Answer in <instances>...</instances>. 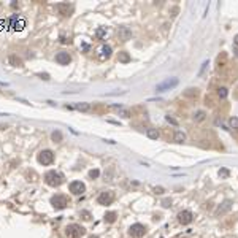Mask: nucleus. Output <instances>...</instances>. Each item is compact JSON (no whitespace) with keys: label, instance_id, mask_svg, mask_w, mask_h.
Instances as JSON below:
<instances>
[{"label":"nucleus","instance_id":"nucleus-27","mask_svg":"<svg viewBox=\"0 0 238 238\" xmlns=\"http://www.w3.org/2000/svg\"><path fill=\"white\" fill-rule=\"evenodd\" d=\"M98 175H100V171L95 168V170H90L89 171V178H92V179H95V178H98Z\"/></svg>","mask_w":238,"mask_h":238},{"label":"nucleus","instance_id":"nucleus-6","mask_svg":"<svg viewBox=\"0 0 238 238\" xmlns=\"http://www.w3.org/2000/svg\"><path fill=\"white\" fill-rule=\"evenodd\" d=\"M114 200V194L111 190H105V192H100V195L97 197V202L98 205H109Z\"/></svg>","mask_w":238,"mask_h":238},{"label":"nucleus","instance_id":"nucleus-26","mask_svg":"<svg viewBox=\"0 0 238 238\" xmlns=\"http://www.w3.org/2000/svg\"><path fill=\"white\" fill-rule=\"evenodd\" d=\"M230 127L232 129H238V117H230Z\"/></svg>","mask_w":238,"mask_h":238},{"label":"nucleus","instance_id":"nucleus-5","mask_svg":"<svg viewBox=\"0 0 238 238\" xmlns=\"http://www.w3.org/2000/svg\"><path fill=\"white\" fill-rule=\"evenodd\" d=\"M38 162L43 163V165H51V163L54 162V152L49 151V149H43L38 154Z\"/></svg>","mask_w":238,"mask_h":238},{"label":"nucleus","instance_id":"nucleus-19","mask_svg":"<svg viewBox=\"0 0 238 238\" xmlns=\"http://www.w3.org/2000/svg\"><path fill=\"white\" fill-rule=\"evenodd\" d=\"M205 111H197V113H194V121H197V122H202L203 119H205Z\"/></svg>","mask_w":238,"mask_h":238},{"label":"nucleus","instance_id":"nucleus-16","mask_svg":"<svg viewBox=\"0 0 238 238\" xmlns=\"http://www.w3.org/2000/svg\"><path fill=\"white\" fill-rule=\"evenodd\" d=\"M51 138H52V141H54V143L62 141V138H63V136H62V132H60V130H54V132L51 133Z\"/></svg>","mask_w":238,"mask_h":238},{"label":"nucleus","instance_id":"nucleus-9","mask_svg":"<svg viewBox=\"0 0 238 238\" xmlns=\"http://www.w3.org/2000/svg\"><path fill=\"white\" fill-rule=\"evenodd\" d=\"M178 221H179V224H182V225H186V224L192 222V213L187 211V209L181 211V213L178 214Z\"/></svg>","mask_w":238,"mask_h":238},{"label":"nucleus","instance_id":"nucleus-24","mask_svg":"<svg viewBox=\"0 0 238 238\" xmlns=\"http://www.w3.org/2000/svg\"><path fill=\"white\" fill-rule=\"evenodd\" d=\"M165 121H167L168 124H171V125H178V121H176L175 117H171L170 114H167V116H165Z\"/></svg>","mask_w":238,"mask_h":238},{"label":"nucleus","instance_id":"nucleus-12","mask_svg":"<svg viewBox=\"0 0 238 238\" xmlns=\"http://www.w3.org/2000/svg\"><path fill=\"white\" fill-rule=\"evenodd\" d=\"M130 36H132V30L129 29V27H121V29H119V38H121L122 41L130 40Z\"/></svg>","mask_w":238,"mask_h":238},{"label":"nucleus","instance_id":"nucleus-14","mask_svg":"<svg viewBox=\"0 0 238 238\" xmlns=\"http://www.w3.org/2000/svg\"><path fill=\"white\" fill-rule=\"evenodd\" d=\"M146 136L149 140H157L159 138V130L157 129H146Z\"/></svg>","mask_w":238,"mask_h":238},{"label":"nucleus","instance_id":"nucleus-13","mask_svg":"<svg viewBox=\"0 0 238 238\" xmlns=\"http://www.w3.org/2000/svg\"><path fill=\"white\" fill-rule=\"evenodd\" d=\"M8 62H10V65H13V67H22V59H19L17 56H10L8 57Z\"/></svg>","mask_w":238,"mask_h":238},{"label":"nucleus","instance_id":"nucleus-22","mask_svg":"<svg viewBox=\"0 0 238 238\" xmlns=\"http://www.w3.org/2000/svg\"><path fill=\"white\" fill-rule=\"evenodd\" d=\"M198 95V90L197 89H187L184 92V97H197Z\"/></svg>","mask_w":238,"mask_h":238},{"label":"nucleus","instance_id":"nucleus-31","mask_svg":"<svg viewBox=\"0 0 238 238\" xmlns=\"http://www.w3.org/2000/svg\"><path fill=\"white\" fill-rule=\"evenodd\" d=\"M38 76H40L41 79H49V75H48V73H38Z\"/></svg>","mask_w":238,"mask_h":238},{"label":"nucleus","instance_id":"nucleus-1","mask_svg":"<svg viewBox=\"0 0 238 238\" xmlns=\"http://www.w3.org/2000/svg\"><path fill=\"white\" fill-rule=\"evenodd\" d=\"M84 233H86V228L81 227L79 224H70L65 228V235L68 238H79V236H83Z\"/></svg>","mask_w":238,"mask_h":238},{"label":"nucleus","instance_id":"nucleus-11","mask_svg":"<svg viewBox=\"0 0 238 238\" xmlns=\"http://www.w3.org/2000/svg\"><path fill=\"white\" fill-rule=\"evenodd\" d=\"M144 232H146V227L141 224H133L130 227V235H133V236H143Z\"/></svg>","mask_w":238,"mask_h":238},{"label":"nucleus","instance_id":"nucleus-20","mask_svg":"<svg viewBox=\"0 0 238 238\" xmlns=\"http://www.w3.org/2000/svg\"><path fill=\"white\" fill-rule=\"evenodd\" d=\"M105 221H106V222H114V221H116V213H114V211L106 213V214H105Z\"/></svg>","mask_w":238,"mask_h":238},{"label":"nucleus","instance_id":"nucleus-23","mask_svg":"<svg viewBox=\"0 0 238 238\" xmlns=\"http://www.w3.org/2000/svg\"><path fill=\"white\" fill-rule=\"evenodd\" d=\"M130 60V56H129V54H127V52H119V62H129Z\"/></svg>","mask_w":238,"mask_h":238},{"label":"nucleus","instance_id":"nucleus-3","mask_svg":"<svg viewBox=\"0 0 238 238\" xmlns=\"http://www.w3.org/2000/svg\"><path fill=\"white\" fill-rule=\"evenodd\" d=\"M178 78H168V79H165L163 83H160V84H157V87H155V90L157 92H163V90H170V89H173V87H176L178 86Z\"/></svg>","mask_w":238,"mask_h":238},{"label":"nucleus","instance_id":"nucleus-10","mask_svg":"<svg viewBox=\"0 0 238 238\" xmlns=\"http://www.w3.org/2000/svg\"><path fill=\"white\" fill-rule=\"evenodd\" d=\"M56 10L59 11V14H62V16H70V13H71V5H68V3H57L56 5Z\"/></svg>","mask_w":238,"mask_h":238},{"label":"nucleus","instance_id":"nucleus-17","mask_svg":"<svg viewBox=\"0 0 238 238\" xmlns=\"http://www.w3.org/2000/svg\"><path fill=\"white\" fill-rule=\"evenodd\" d=\"M111 52H113V49H111V46H106V44H105V46H102V59H108L109 56H111Z\"/></svg>","mask_w":238,"mask_h":238},{"label":"nucleus","instance_id":"nucleus-8","mask_svg":"<svg viewBox=\"0 0 238 238\" xmlns=\"http://www.w3.org/2000/svg\"><path fill=\"white\" fill-rule=\"evenodd\" d=\"M56 62L59 63V65H68V63L71 62V57H70V54L65 52V51H60L56 54Z\"/></svg>","mask_w":238,"mask_h":238},{"label":"nucleus","instance_id":"nucleus-21","mask_svg":"<svg viewBox=\"0 0 238 238\" xmlns=\"http://www.w3.org/2000/svg\"><path fill=\"white\" fill-rule=\"evenodd\" d=\"M227 94H228V90H227L225 87H219V89H217V97H219V98H225Z\"/></svg>","mask_w":238,"mask_h":238},{"label":"nucleus","instance_id":"nucleus-33","mask_svg":"<svg viewBox=\"0 0 238 238\" xmlns=\"http://www.w3.org/2000/svg\"><path fill=\"white\" fill-rule=\"evenodd\" d=\"M235 44H236V46H238V35L235 36Z\"/></svg>","mask_w":238,"mask_h":238},{"label":"nucleus","instance_id":"nucleus-18","mask_svg":"<svg viewBox=\"0 0 238 238\" xmlns=\"http://www.w3.org/2000/svg\"><path fill=\"white\" fill-rule=\"evenodd\" d=\"M75 108L78 109V111H89L90 105H89V103H84V102H83V103H76V105H75Z\"/></svg>","mask_w":238,"mask_h":238},{"label":"nucleus","instance_id":"nucleus-29","mask_svg":"<svg viewBox=\"0 0 238 238\" xmlns=\"http://www.w3.org/2000/svg\"><path fill=\"white\" fill-rule=\"evenodd\" d=\"M105 33H106V30H105V29H98V30H97V36H98V38H103Z\"/></svg>","mask_w":238,"mask_h":238},{"label":"nucleus","instance_id":"nucleus-34","mask_svg":"<svg viewBox=\"0 0 238 238\" xmlns=\"http://www.w3.org/2000/svg\"><path fill=\"white\" fill-rule=\"evenodd\" d=\"M89 238H98V236H94V235H92V236H89Z\"/></svg>","mask_w":238,"mask_h":238},{"label":"nucleus","instance_id":"nucleus-2","mask_svg":"<svg viewBox=\"0 0 238 238\" xmlns=\"http://www.w3.org/2000/svg\"><path fill=\"white\" fill-rule=\"evenodd\" d=\"M44 181H46V184H48V186L57 187V186H60V182H62V176L59 175L57 171L49 170L46 175H44Z\"/></svg>","mask_w":238,"mask_h":238},{"label":"nucleus","instance_id":"nucleus-30","mask_svg":"<svg viewBox=\"0 0 238 238\" xmlns=\"http://www.w3.org/2000/svg\"><path fill=\"white\" fill-rule=\"evenodd\" d=\"M170 203H171L170 200H168V198H165V200L162 202V206H163V208H168V206H170Z\"/></svg>","mask_w":238,"mask_h":238},{"label":"nucleus","instance_id":"nucleus-32","mask_svg":"<svg viewBox=\"0 0 238 238\" xmlns=\"http://www.w3.org/2000/svg\"><path fill=\"white\" fill-rule=\"evenodd\" d=\"M233 52H235V56L238 57V46H236V44H233Z\"/></svg>","mask_w":238,"mask_h":238},{"label":"nucleus","instance_id":"nucleus-28","mask_svg":"<svg viewBox=\"0 0 238 238\" xmlns=\"http://www.w3.org/2000/svg\"><path fill=\"white\" fill-rule=\"evenodd\" d=\"M219 175H221L222 178H227L228 176V170L227 168H221V170H219Z\"/></svg>","mask_w":238,"mask_h":238},{"label":"nucleus","instance_id":"nucleus-7","mask_svg":"<svg viewBox=\"0 0 238 238\" xmlns=\"http://www.w3.org/2000/svg\"><path fill=\"white\" fill-rule=\"evenodd\" d=\"M68 187H70V192H71V194H75V195H79V194H83V192L86 190V186L81 181H71Z\"/></svg>","mask_w":238,"mask_h":238},{"label":"nucleus","instance_id":"nucleus-15","mask_svg":"<svg viewBox=\"0 0 238 238\" xmlns=\"http://www.w3.org/2000/svg\"><path fill=\"white\" fill-rule=\"evenodd\" d=\"M173 138H175L176 143H182V141H186V133L178 130V132H175V136H173Z\"/></svg>","mask_w":238,"mask_h":238},{"label":"nucleus","instance_id":"nucleus-4","mask_svg":"<svg viewBox=\"0 0 238 238\" xmlns=\"http://www.w3.org/2000/svg\"><path fill=\"white\" fill-rule=\"evenodd\" d=\"M51 205L56 209H62V208H65L68 205V198L65 195H62V194H57V195H54L51 198Z\"/></svg>","mask_w":238,"mask_h":238},{"label":"nucleus","instance_id":"nucleus-25","mask_svg":"<svg viewBox=\"0 0 238 238\" xmlns=\"http://www.w3.org/2000/svg\"><path fill=\"white\" fill-rule=\"evenodd\" d=\"M228 208H230V202H225V203H224V208H219V209H217V214H222V213H225Z\"/></svg>","mask_w":238,"mask_h":238}]
</instances>
